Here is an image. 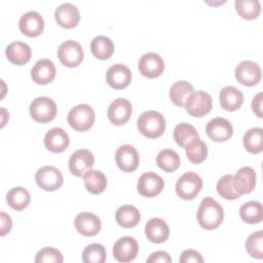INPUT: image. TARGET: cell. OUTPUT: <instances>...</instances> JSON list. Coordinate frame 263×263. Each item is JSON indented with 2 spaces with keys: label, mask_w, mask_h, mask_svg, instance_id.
<instances>
[{
  "label": "cell",
  "mask_w": 263,
  "mask_h": 263,
  "mask_svg": "<svg viewBox=\"0 0 263 263\" xmlns=\"http://www.w3.org/2000/svg\"><path fill=\"white\" fill-rule=\"evenodd\" d=\"M196 219L201 228L205 230H213L218 228L223 222L224 210L214 198L206 196L199 204Z\"/></svg>",
  "instance_id": "6da1fadb"
},
{
  "label": "cell",
  "mask_w": 263,
  "mask_h": 263,
  "mask_svg": "<svg viewBox=\"0 0 263 263\" xmlns=\"http://www.w3.org/2000/svg\"><path fill=\"white\" fill-rule=\"evenodd\" d=\"M139 132L150 139L160 137L165 130V118L164 116L154 110L143 112L137 121Z\"/></svg>",
  "instance_id": "7a4b0ae2"
},
{
  "label": "cell",
  "mask_w": 263,
  "mask_h": 263,
  "mask_svg": "<svg viewBox=\"0 0 263 263\" xmlns=\"http://www.w3.org/2000/svg\"><path fill=\"white\" fill-rule=\"evenodd\" d=\"M67 120L73 129L85 132L89 129L95 122V111L87 104H79L69 111Z\"/></svg>",
  "instance_id": "3957f363"
},
{
  "label": "cell",
  "mask_w": 263,
  "mask_h": 263,
  "mask_svg": "<svg viewBox=\"0 0 263 263\" xmlns=\"http://www.w3.org/2000/svg\"><path fill=\"white\" fill-rule=\"evenodd\" d=\"M202 188L201 177L194 172L183 174L176 183L177 194L185 200H191L196 197Z\"/></svg>",
  "instance_id": "277c9868"
},
{
  "label": "cell",
  "mask_w": 263,
  "mask_h": 263,
  "mask_svg": "<svg viewBox=\"0 0 263 263\" xmlns=\"http://www.w3.org/2000/svg\"><path fill=\"white\" fill-rule=\"evenodd\" d=\"M31 117L40 123L51 121L57 115V105L47 97H38L32 101L29 107Z\"/></svg>",
  "instance_id": "5b68a950"
},
{
  "label": "cell",
  "mask_w": 263,
  "mask_h": 263,
  "mask_svg": "<svg viewBox=\"0 0 263 263\" xmlns=\"http://www.w3.org/2000/svg\"><path fill=\"white\" fill-rule=\"evenodd\" d=\"M35 181L39 188L44 191H55L61 188L64 182L63 174L52 165H44L37 170Z\"/></svg>",
  "instance_id": "8992f818"
},
{
  "label": "cell",
  "mask_w": 263,
  "mask_h": 263,
  "mask_svg": "<svg viewBox=\"0 0 263 263\" xmlns=\"http://www.w3.org/2000/svg\"><path fill=\"white\" fill-rule=\"evenodd\" d=\"M184 107L189 115L194 117H202L212 110L213 99L205 91H193L186 100Z\"/></svg>",
  "instance_id": "52a82bcc"
},
{
  "label": "cell",
  "mask_w": 263,
  "mask_h": 263,
  "mask_svg": "<svg viewBox=\"0 0 263 263\" xmlns=\"http://www.w3.org/2000/svg\"><path fill=\"white\" fill-rule=\"evenodd\" d=\"M58 58L68 68L77 67L83 60L82 46L74 40L64 41L58 49Z\"/></svg>",
  "instance_id": "ba28073f"
},
{
  "label": "cell",
  "mask_w": 263,
  "mask_h": 263,
  "mask_svg": "<svg viewBox=\"0 0 263 263\" xmlns=\"http://www.w3.org/2000/svg\"><path fill=\"white\" fill-rule=\"evenodd\" d=\"M164 187L163 179L154 172L144 173L138 180V192L144 197H154L158 195Z\"/></svg>",
  "instance_id": "9c48e42d"
},
{
  "label": "cell",
  "mask_w": 263,
  "mask_h": 263,
  "mask_svg": "<svg viewBox=\"0 0 263 263\" xmlns=\"http://www.w3.org/2000/svg\"><path fill=\"white\" fill-rule=\"evenodd\" d=\"M236 80L246 86L256 85L261 79L260 66L253 61H242L235 68Z\"/></svg>",
  "instance_id": "30bf717a"
},
{
  "label": "cell",
  "mask_w": 263,
  "mask_h": 263,
  "mask_svg": "<svg viewBox=\"0 0 263 263\" xmlns=\"http://www.w3.org/2000/svg\"><path fill=\"white\" fill-rule=\"evenodd\" d=\"M115 160L121 171L124 173H132L137 170L140 156L134 146L125 144L117 148L115 153Z\"/></svg>",
  "instance_id": "8fae6325"
},
{
  "label": "cell",
  "mask_w": 263,
  "mask_h": 263,
  "mask_svg": "<svg viewBox=\"0 0 263 263\" xmlns=\"http://www.w3.org/2000/svg\"><path fill=\"white\" fill-rule=\"evenodd\" d=\"M138 66L141 74L147 78H156L160 76L164 70V62L156 52H147L143 54Z\"/></svg>",
  "instance_id": "7c38bea8"
},
{
  "label": "cell",
  "mask_w": 263,
  "mask_h": 263,
  "mask_svg": "<svg viewBox=\"0 0 263 263\" xmlns=\"http://www.w3.org/2000/svg\"><path fill=\"white\" fill-rule=\"evenodd\" d=\"M139 252L138 241L132 236L120 237L113 246V256L119 262L133 261Z\"/></svg>",
  "instance_id": "4fadbf2b"
},
{
  "label": "cell",
  "mask_w": 263,
  "mask_h": 263,
  "mask_svg": "<svg viewBox=\"0 0 263 263\" xmlns=\"http://www.w3.org/2000/svg\"><path fill=\"white\" fill-rule=\"evenodd\" d=\"M205 133L214 142H225L233 135V127L229 120L222 117H215L208 122Z\"/></svg>",
  "instance_id": "5bb4252c"
},
{
  "label": "cell",
  "mask_w": 263,
  "mask_h": 263,
  "mask_svg": "<svg viewBox=\"0 0 263 263\" xmlns=\"http://www.w3.org/2000/svg\"><path fill=\"white\" fill-rule=\"evenodd\" d=\"M95 163L93 154L87 149H79L72 153L69 159V170L72 175L82 177Z\"/></svg>",
  "instance_id": "9a60e30c"
},
{
  "label": "cell",
  "mask_w": 263,
  "mask_h": 263,
  "mask_svg": "<svg viewBox=\"0 0 263 263\" xmlns=\"http://www.w3.org/2000/svg\"><path fill=\"white\" fill-rule=\"evenodd\" d=\"M133 112L129 101L123 98L115 99L108 107V118L114 125H122L128 121Z\"/></svg>",
  "instance_id": "2e32d148"
},
{
  "label": "cell",
  "mask_w": 263,
  "mask_h": 263,
  "mask_svg": "<svg viewBox=\"0 0 263 263\" xmlns=\"http://www.w3.org/2000/svg\"><path fill=\"white\" fill-rule=\"evenodd\" d=\"M18 28L23 34L28 37L39 36L44 29V21L37 11L30 10L24 13L18 22Z\"/></svg>",
  "instance_id": "e0dca14e"
},
{
  "label": "cell",
  "mask_w": 263,
  "mask_h": 263,
  "mask_svg": "<svg viewBox=\"0 0 263 263\" xmlns=\"http://www.w3.org/2000/svg\"><path fill=\"white\" fill-rule=\"evenodd\" d=\"M106 81L112 88L122 89L129 85L132 72L129 68L123 64H114L107 70Z\"/></svg>",
  "instance_id": "ac0fdd59"
},
{
  "label": "cell",
  "mask_w": 263,
  "mask_h": 263,
  "mask_svg": "<svg viewBox=\"0 0 263 263\" xmlns=\"http://www.w3.org/2000/svg\"><path fill=\"white\" fill-rule=\"evenodd\" d=\"M54 18L61 27L65 29H71L76 27L79 23L80 13L74 4L65 2L57 7L54 11Z\"/></svg>",
  "instance_id": "d6986e66"
},
{
  "label": "cell",
  "mask_w": 263,
  "mask_h": 263,
  "mask_svg": "<svg viewBox=\"0 0 263 263\" xmlns=\"http://www.w3.org/2000/svg\"><path fill=\"white\" fill-rule=\"evenodd\" d=\"M76 230L84 236H95L101 230L100 218L88 212L80 213L74 220Z\"/></svg>",
  "instance_id": "ffe728a7"
},
{
  "label": "cell",
  "mask_w": 263,
  "mask_h": 263,
  "mask_svg": "<svg viewBox=\"0 0 263 263\" xmlns=\"http://www.w3.org/2000/svg\"><path fill=\"white\" fill-rule=\"evenodd\" d=\"M55 77L54 64L48 59H41L31 69V78L37 84H47Z\"/></svg>",
  "instance_id": "44dd1931"
},
{
  "label": "cell",
  "mask_w": 263,
  "mask_h": 263,
  "mask_svg": "<svg viewBox=\"0 0 263 263\" xmlns=\"http://www.w3.org/2000/svg\"><path fill=\"white\" fill-rule=\"evenodd\" d=\"M70 143L68 134L61 127H53L49 129L44 136V146L47 150L60 153L65 151Z\"/></svg>",
  "instance_id": "7402d4cb"
},
{
  "label": "cell",
  "mask_w": 263,
  "mask_h": 263,
  "mask_svg": "<svg viewBox=\"0 0 263 263\" xmlns=\"http://www.w3.org/2000/svg\"><path fill=\"white\" fill-rule=\"evenodd\" d=\"M145 234L151 242L162 243L170 236V227L164 220L152 218L145 225Z\"/></svg>",
  "instance_id": "603a6c76"
},
{
  "label": "cell",
  "mask_w": 263,
  "mask_h": 263,
  "mask_svg": "<svg viewBox=\"0 0 263 263\" xmlns=\"http://www.w3.org/2000/svg\"><path fill=\"white\" fill-rule=\"evenodd\" d=\"M233 184L240 195L252 192L256 185V173L254 168L251 166L239 168L233 176Z\"/></svg>",
  "instance_id": "cb8c5ba5"
},
{
  "label": "cell",
  "mask_w": 263,
  "mask_h": 263,
  "mask_svg": "<svg viewBox=\"0 0 263 263\" xmlns=\"http://www.w3.org/2000/svg\"><path fill=\"white\" fill-rule=\"evenodd\" d=\"M219 99L221 107L227 111H235L239 109L243 103L242 92L231 85H227L221 89Z\"/></svg>",
  "instance_id": "d4e9b609"
},
{
  "label": "cell",
  "mask_w": 263,
  "mask_h": 263,
  "mask_svg": "<svg viewBox=\"0 0 263 263\" xmlns=\"http://www.w3.org/2000/svg\"><path fill=\"white\" fill-rule=\"evenodd\" d=\"M5 54L8 61L12 64L24 65L30 61L32 51L27 43L22 41H14L7 45Z\"/></svg>",
  "instance_id": "484cf974"
},
{
  "label": "cell",
  "mask_w": 263,
  "mask_h": 263,
  "mask_svg": "<svg viewBox=\"0 0 263 263\" xmlns=\"http://www.w3.org/2000/svg\"><path fill=\"white\" fill-rule=\"evenodd\" d=\"M115 219L118 225L123 228H133L138 225L141 220V214L139 210L130 204L121 205L117 209Z\"/></svg>",
  "instance_id": "4316f807"
},
{
  "label": "cell",
  "mask_w": 263,
  "mask_h": 263,
  "mask_svg": "<svg viewBox=\"0 0 263 263\" xmlns=\"http://www.w3.org/2000/svg\"><path fill=\"white\" fill-rule=\"evenodd\" d=\"M84 186L91 194H100L107 187V178L101 171L88 170L83 175Z\"/></svg>",
  "instance_id": "83f0119b"
},
{
  "label": "cell",
  "mask_w": 263,
  "mask_h": 263,
  "mask_svg": "<svg viewBox=\"0 0 263 263\" xmlns=\"http://www.w3.org/2000/svg\"><path fill=\"white\" fill-rule=\"evenodd\" d=\"M91 53L99 60H108L114 52L113 41L104 35L95 37L90 42Z\"/></svg>",
  "instance_id": "f1b7e54d"
},
{
  "label": "cell",
  "mask_w": 263,
  "mask_h": 263,
  "mask_svg": "<svg viewBox=\"0 0 263 263\" xmlns=\"http://www.w3.org/2000/svg\"><path fill=\"white\" fill-rule=\"evenodd\" d=\"M31 200L30 192L21 186H16L11 188L7 195H6V201L8 205L16 211H23L26 209Z\"/></svg>",
  "instance_id": "f546056e"
},
{
  "label": "cell",
  "mask_w": 263,
  "mask_h": 263,
  "mask_svg": "<svg viewBox=\"0 0 263 263\" xmlns=\"http://www.w3.org/2000/svg\"><path fill=\"white\" fill-rule=\"evenodd\" d=\"M194 91L191 83L185 80L175 82L170 88V99L178 107H184L188 97Z\"/></svg>",
  "instance_id": "4dcf8cb0"
},
{
  "label": "cell",
  "mask_w": 263,
  "mask_h": 263,
  "mask_svg": "<svg viewBox=\"0 0 263 263\" xmlns=\"http://www.w3.org/2000/svg\"><path fill=\"white\" fill-rule=\"evenodd\" d=\"M239 216L241 220L249 224L260 223L263 219V209L259 201L251 200L243 203L239 209Z\"/></svg>",
  "instance_id": "1f68e13d"
},
{
  "label": "cell",
  "mask_w": 263,
  "mask_h": 263,
  "mask_svg": "<svg viewBox=\"0 0 263 263\" xmlns=\"http://www.w3.org/2000/svg\"><path fill=\"white\" fill-rule=\"evenodd\" d=\"M243 146L252 154H258L263 150V129L261 127H252L243 135Z\"/></svg>",
  "instance_id": "d6a6232c"
},
{
  "label": "cell",
  "mask_w": 263,
  "mask_h": 263,
  "mask_svg": "<svg viewBox=\"0 0 263 263\" xmlns=\"http://www.w3.org/2000/svg\"><path fill=\"white\" fill-rule=\"evenodd\" d=\"M156 163L162 171L172 173L178 170L180 165V157L173 149H162L156 156Z\"/></svg>",
  "instance_id": "836d02e7"
},
{
  "label": "cell",
  "mask_w": 263,
  "mask_h": 263,
  "mask_svg": "<svg viewBox=\"0 0 263 263\" xmlns=\"http://www.w3.org/2000/svg\"><path fill=\"white\" fill-rule=\"evenodd\" d=\"M185 151L188 159L192 163H196V164L204 161L208 156L206 144L203 141H201L199 137L189 142L185 147Z\"/></svg>",
  "instance_id": "e575fe53"
},
{
  "label": "cell",
  "mask_w": 263,
  "mask_h": 263,
  "mask_svg": "<svg viewBox=\"0 0 263 263\" xmlns=\"http://www.w3.org/2000/svg\"><path fill=\"white\" fill-rule=\"evenodd\" d=\"M173 137L180 147L185 148L189 142H191L195 138H198V133L196 128L190 123L182 122L176 125L173 132Z\"/></svg>",
  "instance_id": "d590c367"
},
{
  "label": "cell",
  "mask_w": 263,
  "mask_h": 263,
  "mask_svg": "<svg viewBox=\"0 0 263 263\" xmlns=\"http://www.w3.org/2000/svg\"><path fill=\"white\" fill-rule=\"evenodd\" d=\"M235 10L245 20H255L261 11V4L258 0H235Z\"/></svg>",
  "instance_id": "8d00e7d4"
},
{
  "label": "cell",
  "mask_w": 263,
  "mask_h": 263,
  "mask_svg": "<svg viewBox=\"0 0 263 263\" xmlns=\"http://www.w3.org/2000/svg\"><path fill=\"white\" fill-rule=\"evenodd\" d=\"M217 191L220 196L228 200H234L240 196L233 184V175H225L218 180Z\"/></svg>",
  "instance_id": "74e56055"
},
{
  "label": "cell",
  "mask_w": 263,
  "mask_h": 263,
  "mask_svg": "<svg viewBox=\"0 0 263 263\" xmlns=\"http://www.w3.org/2000/svg\"><path fill=\"white\" fill-rule=\"evenodd\" d=\"M246 250L253 258H263V233L261 230L253 232L249 235L246 240Z\"/></svg>",
  "instance_id": "f35d334b"
},
{
  "label": "cell",
  "mask_w": 263,
  "mask_h": 263,
  "mask_svg": "<svg viewBox=\"0 0 263 263\" xmlns=\"http://www.w3.org/2000/svg\"><path fill=\"white\" fill-rule=\"evenodd\" d=\"M82 260L85 263H104L106 251L101 243H90L82 252Z\"/></svg>",
  "instance_id": "ab89813d"
},
{
  "label": "cell",
  "mask_w": 263,
  "mask_h": 263,
  "mask_svg": "<svg viewBox=\"0 0 263 263\" xmlns=\"http://www.w3.org/2000/svg\"><path fill=\"white\" fill-rule=\"evenodd\" d=\"M64 261L62 253L54 248H43L41 249L35 257L36 263H61Z\"/></svg>",
  "instance_id": "60d3db41"
},
{
  "label": "cell",
  "mask_w": 263,
  "mask_h": 263,
  "mask_svg": "<svg viewBox=\"0 0 263 263\" xmlns=\"http://www.w3.org/2000/svg\"><path fill=\"white\" fill-rule=\"evenodd\" d=\"M180 263H190V262H196V263H202L203 258L202 256L195 250H185L180 258H179Z\"/></svg>",
  "instance_id": "b9f144b4"
},
{
  "label": "cell",
  "mask_w": 263,
  "mask_h": 263,
  "mask_svg": "<svg viewBox=\"0 0 263 263\" xmlns=\"http://www.w3.org/2000/svg\"><path fill=\"white\" fill-rule=\"evenodd\" d=\"M147 263H171L172 259L170 255L164 252V251H157L152 253L148 258H147Z\"/></svg>",
  "instance_id": "7bdbcfd3"
},
{
  "label": "cell",
  "mask_w": 263,
  "mask_h": 263,
  "mask_svg": "<svg viewBox=\"0 0 263 263\" xmlns=\"http://www.w3.org/2000/svg\"><path fill=\"white\" fill-rule=\"evenodd\" d=\"M0 223H1V230H0V234L1 236L6 235L10 230H11V226H12V222H11V218L9 215H7L5 212H1L0 213Z\"/></svg>",
  "instance_id": "ee69618b"
},
{
  "label": "cell",
  "mask_w": 263,
  "mask_h": 263,
  "mask_svg": "<svg viewBox=\"0 0 263 263\" xmlns=\"http://www.w3.org/2000/svg\"><path fill=\"white\" fill-rule=\"evenodd\" d=\"M262 97H263V93L260 91V92H258L253 98V101H252V110L254 111V113L259 118L263 117V113H262Z\"/></svg>",
  "instance_id": "f6af8a7d"
}]
</instances>
